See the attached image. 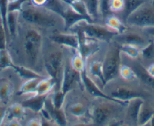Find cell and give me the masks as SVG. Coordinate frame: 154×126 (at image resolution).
Here are the masks:
<instances>
[{"mask_svg": "<svg viewBox=\"0 0 154 126\" xmlns=\"http://www.w3.org/2000/svg\"><path fill=\"white\" fill-rule=\"evenodd\" d=\"M29 0H8V11H19L20 12L22 7Z\"/></svg>", "mask_w": 154, "mask_h": 126, "instance_id": "obj_37", "label": "cell"}, {"mask_svg": "<svg viewBox=\"0 0 154 126\" xmlns=\"http://www.w3.org/2000/svg\"><path fill=\"white\" fill-rule=\"evenodd\" d=\"M11 69H12L14 71V72L18 75L19 78H21V79L23 80V81L34 78H42V77H46L43 76V75L38 74V72H35V71L32 70V69H29V68H26L23 66H19V65L14 64Z\"/></svg>", "mask_w": 154, "mask_h": 126, "instance_id": "obj_28", "label": "cell"}, {"mask_svg": "<svg viewBox=\"0 0 154 126\" xmlns=\"http://www.w3.org/2000/svg\"><path fill=\"white\" fill-rule=\"evenodd\" d=\"M151 4H152V6L154 7V0H151Z\"/></svg>", "mask_w": 154, "mask_h": 126, "instance_id": "obj_50", "label": "cell"}, {"mask_svg": "<svg viewBox=\"0 0 154 126\" xmlns=\"http://www.w3.org/2000/svg\"><path fill=\"white\" fill-rule=\"evenodd\" d=\"M105 46L85 60V72L87 75L102 89L106 85L102 69V58Z\"/></svg>", "mask_w": 154, "mask_h": 126, "instance_id": "obj_10", "label": "cell"}, {"mask_svg": "<svg viewBox=\"0 0 154 126\" xmlns=\"http://www.w3.org/2000/svg\"><path fill=\"white\" fill-rule=\"evenodd\" d=\"M54 43L65 48L77 50L79 48V38L76 33L70 32H60L47 36Z\"/></svg>", "mask_w": 154, "mask_h": 126, "instance_id": "obj_16", "label": "cell"}, {"mask_svg": "<svg viewBox=\"0 0 154 126\" xmlns=\"http://www.w3.org/2000/svg\"><path fill=\"white\" fill-rule=\"evenodd\" d=\"M61 1H63V2H65V3L68 4V5H70V4L73 2L74 0H61Z\"/></svg>", "mask_w": 154, "mask_h": 126, "instance_id": "obj_47", "label": "cell"}, {"mask_svg": "<svg viewBox=\"0 0 154 126\" xmlns=\"http://www.w3.org/2000/svg\"><path fill=\"white\" fill-rule=\"evenodd\" d=\"M150 122H151V126H154V116L152 118Z\"/></svg>", "mask_w": 154, "mask_h": 126, "instance_id": "obj_49", "label": "cell"}, {"mask_svg": "<svg viewBox=\"0 0 154 126\" xmlns=\"http://www.w3.org/2000/svg\"><path fill=\"white\" fill-rule=\"evenodd\" d=\"M81 31L88 38L100 41L103 43H109L113 40L117 33L110 30L102 23H89L87 20H82L74 24L69 28L67 32Z\"/></svg>", "mask_w": 154, "mask_h": 126, "instance_id": "obj_7", "label": "cell"}, {"mask_svg": "<svg viewBox=\"0 0 154 126\" xmlns=\"http://www.w3.org/2000/svg\"><path fill=\"white\" fill-rule=\"evenodd\" d=\"M150 121H151V120H150ZM150 121H149V122L146 123V124H142V125H140V126H151V122H150Z\"/></svg>", "mask_w": 154, "mask_h": 126, "instance_id": "obj_48", "label": "cell"}, {"mask_svg": "<svg viewBox=\"0 0 154 126\" xmlns=\"http://www.w3.org/2000/svg\"><path fill=\"white\" fill-rule=\"evenodd\" d=\"M66 95L60 89L54 90L50 94H48L51 103L56 109H62L63 107Z\"/></svg>", "mask_w": 154, "mask_h": 126, "instance_id": "obj_33", "label": "cell"}, {"mask_svg": "<svg viewBox=\"0 0 154 126\" xmlns=\"http://www.w3.org/2000/svg\"><path fill=\"white\" fill-rule=\"evenodd\" d=\"M120 126H128V125H126V124H124V122H123V124H121Z\"/></svg>", "mask_w": 154, "mask_h": 126, "instance_id": "obj_51", "label": "cell"}, {"mask_svg": "<svg viewBox=\"0 0 154 126\" xmlns=\"http://www.w3.org/2000/svg\"><path fill=\"white\" fill-rule=\"evenodd\" d=\"M5 126H23L20 120L18 119H8Z\"/></svg>", "mask_w": 154, "mask_h": 126, "instance_id": "obj_41", "label": "cell"}, {"mask_svg": "<svg viewBox=\"0 0 154 126\" xmlns=\"http://www.w3.org/2000/svg\"><path fill=\"white\" fill-rule=\"evenodd\" d=\"M103 24L117 34L122 33L128 29V26L125 24V22L114 14H110L105 17Z\"/></svg>", "mask_w": 154, "mask_h": 126, "instance_id": "obj_20", "label": "cell"}, {"mask_svg": "<svg viewBox=\"0 0 154 126\" xmlns=\"http://www.w3.org/2000/svg\"><path fill=\"white\" fill-rule=\"evenodd\" d=\"M53 124H54L53 122L46 121V120L42 118V126H53Z\"/></svg>", "mask_w": 154, "mask_h": 126, "instance_id": "obj_46", "label": "cell"}, {"mask_svg": "<svg viewBox=\"0 0 154 126\" xmlns=\"http://www.w3.org/2000/svg\"><path fill=\"white\" fill-rule=\"evenodd\" d=\"M127 103L103 98H93L91 107V124L106 126L116 121L123 120Z\"/></svg>", "mask_w": 154, "mask_h": 126, "instance_id": "obj_4", "label": "cell"}, {"mask_svg": "<svg viewBox=\"0 0 154 126\" xmlns=\"http://www.w3.org/2000/svg\"><path fill=\"white\" fill-rule=\"evenodd\" d=\"M72 50L54 43L47 37L43 52V68L45 75L55 81V90L60 88L65 64Z\"/></svg>", "mask_w": 154, "mask_h": 126, "instance_id": "obj_3", "label": "cell"}, {"mask_svg": "<svg viewBox=\"0 0 154 126\" xmlns=\"http://www.w3.org/2000/svg\"><path fill=\"white\" fill-rule=\"evenodd\" d=\"M71 126H92L90 123L86 122H75L72 124Z\"/></svg>", "mask_w": 154, "mask_h": 126, "instance_id": "obj_45", "label": "cell"}, {"mask_svg": "<svg viewBox=\"0 0 154 126\" xmlns=\"http://www.w3.org/2000/svg\"><path fill=\"white\" fill-rule=\"evenodd\" d=\"M142 30H143V32H144V33H146L148 36L154 38V26L146 28V29H142Z\"/></svg>", "mask_w": 154, "mask_h": 126, "instance_id": "obj_42", "label": "cell"}, {"mask_svg": "<svg viewBox=\"0 0 154 126\" xmlns=\"http://www.w3.org/2000/svg\"><path fill=\"white\" fill-rule=\"evenodd\" d=\"M128 27L138 29L154 26V7L147 2L130 14L125 20Z\"/></svg>", "mask_w": 154, "mask_h": 126, "instance_id": "obj_8", "label": "cell"}, {"mask_svg": "<svg viewBox=\"0 0 154 126\" xmlns=\"http://www.w3.org/2000/svg\"><path fill=\"white\" fill-rule=\"evenodd\" d=\"M125 7V0H109V9L111 14H121Z\"/></svg>", "mask_w": 154, "mask_h": 126, "instance_id": "obj_35", "label": "cell"}, {"mask_svg": "<svg viewBox=\"0 0 154 126\" xmlns=\"http://www.w3.org/2000/svg\"><path fill=\"white\" fill-rule=\"evenodd\" d=\"M56 89L55 81L51 77L46 76L40 80L36 88L35 94L41 96H48Z\"/></svg>", "mask_w": 154, "mask_h": 126, "instance_id": "obj_24", "label": "cell"}, {"mask_svg": "<svg viewBox=\"0 0 154 126\" xmlns=\"http://www.w3.org/2000/svg\"><path fill=\"white\" fill-rule=\"evenodd\" d=\"M146 70L150 75L154 77V63H152L146 67Z\"/></svg>", "mask_w": 154, "mask_h": 126, "instance_id": "obj_43", "label": "cell"}, {"mask_svg": "<svg viewBox=\"0 0 154 126\" xmlns=\"http://www.w3.org/2000/svg\"><path fill=\"white\" fill-rule=\"evenodd\" d=\"M122 63H126L132 68L140 85L146 89L154 91V77L149 75L146 68L137 59H130L122 55Z\"/></svg>", "mask_w": 154, "mask_h": 126, "instance_id": "obj_12", "label": "cell"}, {"mask_svg": "<svg viewBox=\"0 0 154 126\" xmlns=\"http://www.w3.org/2000/svg\"><path fill=\"white\" fill-rule=\"evenodd\" d=\"M122 63V54L118 44L113 41L106 44L102 58V69L106 84L119 77Z\"/></svg>", "mask_w": 154, "mask_h": 126, "instance_id": "obj_6", "label": "cell"}, {"mask_svg": "<svg viewBox=\"0 0 154 126\" xmlns=\"http://www.w3.org/2000/svg\"><path fill=\"white\" fill-rule=\"evenodd\" d=\"M119 50L123 56L130 59L137 60L140 56V48L131 45H118Z\"/></svg>", "mask_w": 154, "mask_h": 126, "instance_id": "obj_31", "label": "cell"}, {"mask_svg": "<svg viewBox=\"0 0 154 126\" xmlns=\"http://www.w3.org/2000/svg\"><path fill=\"white\" fill-rule=\"evenodd\" d=\"M72 51H70V54ZM70 54L68 56L66 64H65L63 77H62L61 85L60 88L65 94H67L71 90L76 88L77 86H82V82H81L80 73L74 70L70 64V61H69Z\"/></svg>", "mask_w": 154, "mask_h": 126, "instance_id": "obj_13", "label": "cell"}, {"mask_svg": "<svg viewBox=\"0 0 154 126\" xmlns=\"http://www.w3.org/2000/svg\"><path fill=\"white\" fill-rule=\"evenodd\" d=\"M14 92V85L8 78H0V104L6 106L9 104Z\"/></svg>", "mask_w": 154, "mask_h": 126, "instance_id": "obj_18", "label": "cell"}, {"mask_svg": "<svg viewBox=\"0 0 154 126\" xmlns=\"http://www.w3.org/2000/svg\"><path fill=\"white\" fill-rule=\"evenodd\" d=\"M154 116V106L145 100L140 107L137 118V126L149 122Z\"/></svg>", "mask_w": 154, "mask_h": 126, "instance_id": "obj_26", "label": "cell"}, {"mask_svg": "<svg viewBox=\"0 0 154 126\" xmlns=\"http://www.w3.org/2000/svg\"><path fill=\"white\" fill-rule=\"evenodd\" d=\"M149 2H151V0H125V7L123 11L120 14V18L125 22L130 14Z\"/></svg>", "mask_w": 154, "mask_h": 126, "instance_id": "obj_25", "label": "cell"}, {"mask_svg": "<svg viewBox=\"0 0 154 126\" xmlns=\"http://www.w3.org/2000/svg\"><path fill=\"white\" fill-rule=\"evenodd\" d=\"M14 61L8 48L0 49V70L11 69Z\"/></svg>", "mask_w": 154, "mask_h": 126, "instance_id": "obj_32", "label": "cell"}, {"mask_svg": "<svg viewBox=\"0 0 154 126\" xmlns=\"http://www.w3.org/2000/svg\"><path fill=\"white\" fill-rule=\"evenodd\" d=\"M44 107L48 112L50 116H51V121L54 124H55L57 126H67L69 121H68L67 116H66V114L63 108L56 109L55 107H54L48 95L45 99Z\"/></svg>", "mask_w": 154, "mask_h": 126, "instance_id": "obj_17", "label": "cell"}, {"mask_svg": "<svg viewBox=\"0 0 154 126\" xmlns=\"http://www.w3.org/2000/svg\"><path fill=\"white\" fill-rule=\"evenodd\" d=\"M7 45H8V36L2 17H0V49L7 48Z\"/></svg>", "mask_w": 154, "mask_h": 126, "instance_id": "obj_38", "label": "cell"}, {"mask_svg": "<svg viewBox=\"0 0 154 126\" xmlns=\"http://www.w3.org/2000/svg\"><path fill=\"white\" fill-rule=\"evenodd\" d=\"M20 20L38 29L48 36L65 32V23L61 16L44 7H36L27 1L20 11Z\"/></svg>", "mask_w": 154, "mask_h": 126, "instance_id": "obj_2", "label": "cell"}, {"mask_svg": "<svg viewBox=\"0 0 154 126\" xmlns=\"http://www.w3.org/2000/svg\"><path fill=\"white\" fill-rule=\"evenodd\" d=\"M44 78V77H42ZM42 78H34L23 81L21 83L17 94L19 96H30L35 94L38 84Z\"/></svg>", "mask_w": 154, "mask_h": 126, "instance_id": "obj_22", "label": "cell"}, {"mask_svg": "<svg viewBox=\"0 0 154 126\" xmlns=\"http://www.w3.org/2000/svg\"><path fill=\"white\" fill-rule=\"evenodd\" d=\"M69 5L77 14L83 17L89 23H94L93 19L90 16L88 8L83 0H74Z\"/></svg>", "mask_w": 154, "mask_h": 126, "instance_id": "obj_30", "label": "cell"}, {"mask_svg": "<svg viewBox=\"0 0 154 126\" xmlns=\"http://www.w3.org/2000/svg\"><path fill=\"white\" fill-rule=\"evenodd\" d=\"M47 36L41 31L20 20L15 37L8 41L16 45L17 59L14 63L47 76L43 68V52Z\"/></svg>", "mask_w": 154, "mask_h": 126, "instance_id": "obj_1", "label": "cell"}, {"mask_svg": "<svg viewBox=\"0 0 154 126\" xmlns=\"http://www.w3.org/2000/svg\"><path fill=\"white\" fill-rule=\"evenodd\" d=\"M26 115V109L21 103H13L6 109V118L21 120Z\"/></svg>", "mask_w": 154, "mask_h": 126, "instance_id": "obj_27", "label": "cell"}, {"mask_svg": "<svg viewBox=\"0 0 154 126\" xmlns=\"http://www.w3.org/2000/svg\"><path fill=\"white\" fill-rule=\"evenodd\" d=\"M91 103H88L86 99L75 97L69 100H66L65 98L64 105H63V109L66 114V116L70 115L72 118L79 120L78 122H87L85 120L88 118L89 122L91 121ZM91 124V123H90Z\"/></svg>", "mask_w": 154, "mask_h": 126, "instance_id": "obj_9", "label": "cell"}, {"mask_svg": "<svg viewBox=\"0 0 154 126\" xmlns=\"http://www.w3.org/2000/svg\"><path fill=\"white\" fill-rule=\"evenodd\" d=\"M69 61L72 67L76 72H81L85 70V60L77 50H72L69 57Z\"/></svg>", "mask_w": 154, "mask_h": 126, "instance_id": "obj_29", "label": "cell"}, {"mask_svg": "<svg viewBox=\"0 0 154 126\" xmlns=\"http://www.w3.org/2000/svg\"><path fill=\"white\" fill-rule=\"evenodd\" d=\"M26 126H42L41 117H33L26 122Z\"/></svg>", "mask_w": 154, "mask_h": 126, "instance_id": "obj_39", "label": "cell"}, {"mask_svg": "<svg viewBox=\"0 0 154 126\" xmlns=\"http://www.w3.org/2000/svg\"><path fill=\"white\" fill-rule=\"evenodd\" d=\"M145 99L137 97L130 100L125 105L123 122L128 126H137L139 111Z\"/></svg>", "mask_w": 154, "mask_h": 126, "instance_id": "obj_15", "label": "cell"}, {"mask_svg": "<svg viewBox=\"0 0 154 126\" xmlns=\"http://www.w3.org/2000/svg\"><path fill=\"white\" fill-rule=\"evenodd\" d=\"M119 77L125 81H134L137 80L132 68L124 63H122L119 68Z\"/></svg>", "mask_w": 154, "mask_h": 126, "instance_id": "obj_34", "label": "cell"}, {"mask_svg": "<svg viewBox=\"0 0 154 126\" xmlns=\"http://www.w3.org/2000/svg\"><path fill=\"white\" fill-rule=\"evenodd\" d=\"M81 82H82V88L85 90V92L91 97L92 98H103V99H107V100H113V101L116 102H120V103H127L125 102L120 101V100H116V99L112 98L111 97H109V95L106 94L104 91H103L101 88L98 86V85L87 75L85 70L84 72H81Z\"/></svg>", "mask_w": 154, "mask_h": 126, "instance_id": "obj_14", "label": "cell"}, {"mask_svg": "<svg viewBox=\"0 0 154 126\" xmlns=\"http://www.w3.org/2000/svg\"><path fill=\"white\" fill-rule=\"evenodd\" d=\"M134 81H125L118 77L106 83L103 88V91L112 98L125 103L137 97L145 99V97L149 95V92L146 91L132 85Z\"/></svg>", "mask_w": 154, "mask_h": 126, "instance_id": "obj_5", "label": "cell"}, {"mask_svg": "<svg viewBox=\"0 0 154 126\" xmlns=\"http://www.w3.org/2000/svg\"><path fill=\"white\" fill-rule=\"evenodd\" d=\"M32 5L36 7H45L48 0H29Z\"/></svg>", "mask_w": 154, "mask_h": 126, "instance_id": "obj_40", "label": "cell"}, {"mask_svg": "<svg viewBox=\"0 0 154 126\" xmlns=\"http://www.w3.org/2000/svg\"><path fill=\"white\" fill-rule=\"evenodd\" d=\"M19 23H20V12L19 11H9L7 15V29H8V39L14 38L17 32Z\"/></svg>", "mask_w": 154, "mask_h": 126, "instance_id": "obj_23", "label": "cell"}, {"mask_svg": "<svg viewBox=\"0 0 154 126\" xmlns=\"http://www.w3.org/2000/svg\"><path fill=\"white\" fill-rule=\"evenodd\" d=\"M47 96H41L38 94L30 95L25 100H22L21 104L26 109H29L34 113L39 114L45 106V101Z\"/></svg>", "mask_w": 154, "mask_h": 126, "instance_id": "obj_19", "label": "cell"}, {"mask_svg": "<svg viewBox=\"0 0 154 126\" xmlns=\"http://www.w3.org/2000/svg\"><path fill=\"white\" fill-rule=\"evenodd\" d=\"M150 37L144 33L142 29L128 27L126 31L121 34H117L112 41L118 45H131L138 48H143L147 44Z\"/></svg>", "mask_w": 154, "mask_h": 126, "instance_id": "obj_11", "label": "cell"}, {"mask_svg": "<svg viewBox=\"0 0 154 126\" xmlns=\"http://www.w3.org/2000/svg\"><path fill=\"white\" fill-rule=\"evenodd\" d=\"M145 67L154 63V38H149L146 45L140 48V56L137 59Z\"/></svg>", "mask_w": 154, "mask_h": 126, "instance_id": "obj_21", "label": "cell"}, {"mask_svg": "<svg viewBox=\"0 0 154 126\" xmlns=\"http://www.w3.org/2000/svg\"><path fill=\"white\" fill-rule=\"evenodd\" d=\"M122 124H123V120H119V121H113L106 126H120Z\"/></svg>", "mask_w": 154, "mask_h": 126, "instance_id": "obj_44", "label": "cell"}, {"mask_svg": "<svg viewBox=\"0 0 154 126\" xmlns=\"http://www.w3.org/2000/svg\"><path fill=\"white\" fill-rule=\"evenodd\" d=\"M8 0H0V17H2L5 31H6L7 36L8 39V29H7V15H8Z\"/></svg>", "mask_w": 154, "mask_h": 126, "instance_id": "obj_36", "label": "cell"}]
</instances>
